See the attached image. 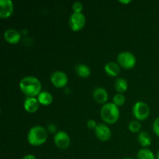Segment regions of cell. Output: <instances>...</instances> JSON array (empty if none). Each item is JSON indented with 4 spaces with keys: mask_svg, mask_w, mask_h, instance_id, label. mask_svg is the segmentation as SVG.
I'll return each mask as SVG.
<instances>
[{
    "mask_svg": "<svg viewBox=\"0 0 159 159\" xmlns=\"http://www.w3.org/2000/svg\"><path fill=\"white\" fill-rule=\"evenodd\" d=\"M20 89L26 97H36L41 93L40 81L35 76L27 75L23 77L19 84Z\"/></svg>",
    "mask_w": 159,
    "mask_h": 159,
    "instance_id": "obj_1",
    "label": "cell"
},
{
    "mask_svg": "<svg viewBox=\"0 0 159 159\" xmlns=\"http://www.w3.org/2000/svg\"><path fill=\"white\" fill-rule=\"evenodd\" d=\"M48 130L42 126H34L27 134V141L30 145L38 147L44 144L48 140Z\"/></svg>",
    "mask_w": 159,
    "mask_h": 159,
    "instance_id": "obj_2",
    "label": "cell"
},
{
    "mask_svg": "<svg viewBox=\"0 0 159 159\" xmlns=\"http://www.w3.org/2000/svg\"><path fill=\"white\" fill-rule=\"evenodd\" d=\"M119 107L113 102H107L101 107L100 116L102 120L108 124H114L120 118Z\"/></svg>",
    "mask_w": 159,
    "mask_h": 159,
    "instance_id": "obj_3",
    "label": "cell"
},
{
    "mask_svg": "<svg viewBox=\"0 0 159 159\" xmlns=\"http://www.w3.org/2000/svg\"><path fill=\"white\" fill-rule=\"evenodd\" d=\"M118 65L124 69H131L136 65L137 58L133 53L130 51H122L116 57Z\"/></svg>",
    "mask_w": 159,
    "mask_h": 159,
    "instance_id": "obj_4",
    "label": "cell"
},
{
    "mask_svg": "<svg viewBox=\"0 0 159 159\" xmlns=\"http://www.w3.org/2000/svg\"><path fill=\"white\" fill-rule=\"evenodd\" d=\"M85 23L86 18L82 12H72L68 20V26L75 32L81 30L85 26Z\"/></svg>",
    "mask_w": 159,
    "mask_h": 159,
    "instance_id": "obj_5",
    "label": "cell"
},
{
    "mask_svg": "<svg viewBox=\"0 0 159 159\" xmlns=\"http://www.w3.org/2000/svg\"><path fill=\"white\" fill-rule=\"evenodd\" d=\"M132 112L138 120H145L150 115V107L146 102L138 101L134 105Z\"/></svg>",
    "mask_w": 159,
    "mask_h": 159,
    "instance_id": "obj_6",
    "label": "cell"
},
{
    "mask_svg": "<svg viewBox=\"0 0 159 159\" xmlns=\"http://www.w3.org/2000/svg\"><path fill=\"white\" fill-rule=\"evenodd\" d=\"M54 143L59 149L65 150L68 148L71 144V138L67 132L59 130L54 135Z\"/></svg>",
    "mask_w": 159,
    "mask_h": 159,
    "instance_id": "obj_7",
    "label": "cell"
},
{
    "mask_svg": "<svg viewBox=\"0 0 159 159\" xmlns=\"http://www.w3.org/2000/svg\"><path fill=\"white\" fill-rule=\"evenodd\" d=\"M50 80L52 85L57 89L65 87L68 83V75L62 71H54L50 76Z\"/></svg>",
    "mask_w": 159,
    "mask_h": 159,
    "instance_id": "obj_8",
    "label": "cell"
},
{
    "mask_svg": "<svg viewBox=\"0 0 159 159\" xmlns=\"http://www.w3.org/2000/svg\"><path fill=\"white\" fill-rule=\"evenodd\" d=\"M95 134L99 141H107L111 138L112 131L107 124H99L95 129Z\"/></svg>",
    "mask_w": 159,
    "mask_h": 159,
    "instance_id": "obj_9",
    "label": "cell"
},
{
    "mask_svg": "<svg viewBox=\"0 0 159 159\" xmlns=\"http://www.w3.org/2000/svg\"><path fill=\"white\" fill-rule=\"evenodd\" d=\"M3 37L7 43H10V44H16L21 40L22 35L20 31H18L16 29H12V28H9V29L5 30L4 34H3Z\"/></svg>",
    "mask_w": 159,
    "mask_h": 159,
    "instance_id": "obj_10",
    "label": "cell"
},
{
    "mask_svg": "<svg viewBox=\"0 0 159 159\" xmlns=\"http://www.w3.org/2000/svg\"><path fill=\"white\" fill-rule=\"evenodd\" d=\"M14 11V4L11 0H0V17L7 19L12 16Z\"/></svg>",
    "mask_w": 159,
    "mask_h": 159,
    "instance_id": "obj_11",
    "label": "cell"
},
{
    "mask_svg": "<svg viewBox=\"0 0 159 159\" xmlns=\"http://www.w3.org/2000/svg\"><path fill=\"white\" fill-rule=\"evenodd\" d=\"M93 97L98 103L105 104L109 99V94L106 89L102 87H96L93 91Z\"/></svg>",
    "mask_w": 159,
    "mask_h": 159,
    "instance_id": "obj_12",
    "label": "cell"
},
{
    "mask_svg": "<svg viewBox=\"0 0 159 159\" xmlns=\"http://www.w3.org/2000/svg\"><path fill=\"white\" fill-rule=\"evenodd\" d=\"M40 104L36 97H26L23 102L24 110L29 113H34L38 110Z\"/></svg>",
    "mask_w": 159,
    "mask_h": 159,
    "instance_id": "obj_13",
    "label": "cell"
},
{
    "mask_svg": "<svg viewBox=\"0 0 159 159\" xmlns=\"http://www.w3.org/2000/svg\"><path fill=\"white\" fill-rule=\"evenodd\" d=\"M104 71L110 77H116L120 72V66L117 62L109 61L104 66Z\"/></svg>",
    "mask_w": 159,
    "mask_h": 159,
    "instance_id": "obj_14",
    "label": "cell"
},
{
    "mask_svg": "<svg viewBox=\"0 0 159 159\" xmlns=\"http://www.w3.org/2000/svg\"><path fill=\"white\" fill-rule=\"evenodd\" d=\"M75 71L79 77L83 78V79L89 77L91 75V69L88 65L85 64H78L75 67Z\"/></svg>",
    "mask_w": 159,
    "mask_h": 159,
    "instance_id": "obj_15",
    "label": "cell"
},
{
    "mask_svg": "<svg viewBox=\"0 0 159 159\" xmlns=\"http://www.w3.org/2000/svg\"><path fill=\"white\" fill-rule=\"evenodd\" d=\"M39 103L43 106H49L53 102V96L48 91H42L37 97Z\"/></svg>",
    "mask_w": 159,
    "mask_h": 159,
    "instance_id": "obj_16",
    "label": "cell"
},
{
    "mask_svg": "<svg viewBox=\"0 0 159 159\" xmlns=\"http://www.w3.org/2000/svg\"><path fill=\"white\" fill-rule=\"evenodd\" d=\"M114 87L117 93L123 94L128 89V82L124 78H117L114 82Z\"/></svg>",
    "mask_w": 159,
    "mask_h": 159,
    "instance_id": "obj_17",
    "label": "cell"
},
{
    "mask_svg": "<svg viewBox=\"0 0 159 159\" xmlns=\"http://www.w3.org/2000/svg\"><path fill=\"white\" fill-rule=\"evenodd\" d=\"M138 141L143 148H148L152 144V137L148 132L141 131L138 136Z\"/></svg>",
    "mask_w": 159,
    "mask_h": 159,
    "instance_id": "obj_18",
    "label": "cell"
},
{
    "mask_svg": "<svg viewBox=\"0 0 159 159\" xmlns=\"http://www.w3.org/2000/svg\"><path fill=\"white\" fill-rule=\"evenodd\" d=\"M137 159H156L155 154L148 148H143L138 151Z\"/></svg>",
    "mask_w": 159,
    "mask_h": 159,
    "instance_id": "obj_19",
    "label": "cell"
},
{
    "mask_svg": "<svg viewBox=\"0 0 159 159\" xmlns=\"http://www.w3.org/2000/svg\"><path fill=\"white\" fill-rule=\"evenodd\" d=\"M126 102V97L124 94L116 93L113 98V103L115 104L117 107H120L124 106Z\"/></svg>",
    "mask_w": 159,
    "mask_h": 159,
    "instance_id": "obj_20",
    "label": "cell"
},
{
    "mask_svg": "<svg viewBox=\"0 0 159 159\" xmlns=\"http://www.w3.org/2000/svg\"><path fill=\"white\" fill-rule=\"evenodd\" d=\"M128 129L132 133H138L141 129V124L138 120H131L128 124Z\"/></svg>",
    "mask_w": 159,
    "mask_h": 159,
    "instance_id": "obj_21",
    "label": "cell"
},
{
    "mask_svg": "<svg viewBox=\"0 0 159 159\" xmlns=\"http://www.w3.org/2000/svg\"><path fill=\"white\" fill-rule=\"evenodd\" d=\"M73 12H82L83 4L81 2H75L72 4Z\"/></svg>",
    "mask_w": 159,
    "mask_h": 159,
    "instance_id": "obj_22",
    "label": "cell"
},
{
    "mask_svg": "<svg viewBox=\"0 0 159 159\" xmlns=\"http://www.w3.org/2000/svg\"><path fill=\"white\" fill-rule=\"evenodd\" d=\"M152 130H153L155 134L159 138V116L154 121L153 125H152Z\"/></svg>",
    "mask_w": 159,
    "mask_h": 159,
    "instance_id": "obj_23",
    "label": "cell"
},
{
    "mask_svg": "<svg viewBox=\"0 0 159 159\" xmlns=\"http://www.w3.org/2000/svg\"><path fill=\"white\" fill-rule=\"evenodd\" d=\"M98 124H96V120H94L93 119H90L88 121H87L86 123V126L87 127H88L89 129H91V130H93V129H96V127H97Z\"/></svg>",
    "mask_w": 159,
    "mask_h": 159,
    "instance_id": "obj_24",
    "label": "cell"
},
{
    "mask_svg": "<svg viewBox=\"0 0 159 159\" xmlns=\"http://www.w3.org/2000/svg\"><path fill=\"white\" fill-rule=\"evenodd\" d=\"M47 130H48V132H50V133L54 134L57 132V127H56L54 124H48V127H47Z\"/></svg>",
    "mask_w": 159,
    "mask_h": 159,
    "instance_id": "obj_25",
    "label": "cell"
},
{
    "mask_svg": "<svg viewBox=\"0 0 159 159\" xmlns=\"http://www.w3.org/2000/svg\"><path fill=\"white\" fill-rule=\"evenodd\" d=\"M22 159H37V158L34 155H32V154H28V155H24V156L22 158Z\"/></svg>",
    "mask_w": 159,
    "mask_h": 159,
    "instance_id": "obj_26",
    "label": "cell"
},
{
    "mask_svg": "<svg viewBox=\"0 0 159 159\" xmlns=\"http://www.w3.org/2000/svg\"><path fill=\"white\" fill-rule=\"evenodd\" d=\"M120 2L124 3V4H127V3L131 2V1H130V0H129V1H120Z\"/></svg>",
    "mask_w": 159,
    "mask_h": 159,
    "instance_id": "obj_27",
    "label": "cell"
},
{
    "mask_svg": "<svg viewBox=\"0 0 159 159\" xmlns=\"http://www.w3.org/2000/svg\"><path fill=\"white\" fill-rule=\"evenodd\" d=\"M156 159H159V150L157 152V155H156Z\"/></svg>",
    "mask_w": 159,
    "mask_h": 159,
    "instance_id": "obj_28",
    "label": "cell"
},
{
    "mask_svg": "<svg viewBox=\"0 0 159 159\" xmlns=\"http://www.w3.org/2000/svg\"><path fill=\"white\" fill-rule=\"evenodd\" d=\"M123 159H134V158H123Z\"/></svg>",
    "mask_w": 159,
    "mask_h": 159,
    "instance_id": "obj_29",
    "label": "cell"
}]
</instances>
